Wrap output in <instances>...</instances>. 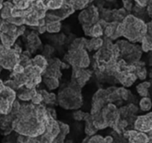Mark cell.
Instances as JSON below:
<instances>
[{"label": "cell", "mask_w": 152, "mask_h": 143, "mask_svg": "<svg viewBox=\"0 0 152 143\" xmlns=\"http://www.w3.org/2000/svg\"><path fill=\"white\" fill-rule=\"evenodd\" d=\"M2 8V4H0V9H1V8Z\"/></svg>", "instance_id": "6"}, {"label": "cell", "mask_w": 152, "mask_h": 143, "mask_svg": "<svg viewBox=\"0 0 152 143\" xmlns=\"http://www.w3.org/2000/svg\"><path fill=\"white\" fill-rule=\"evenodd\" d=\"M137 1L141 6H145L149 2V0H137Z\"/></svg>", "instance_id": "4"}, {"label": "cell", "mask_w": 152, "mask_h": 143, "mask_svg": "<svg viewBox=\"0 0 152 143\" xmlns=\"http://www.w3.org/2000/svg\"><path fill=\"white\" fill-rule=\"evenodd\" d=\"M4 89H5V87L3 86L2 83L0 81V94H1V93H2V91H3Z\"/></svg>", "instance_id": "5"}, {"label": "cell", "mask_w": 152, "mask_h": 143, "mask_svg": "<svg viewBox=\"0 0 152 143\" xmlns=\"http://www.w3.org/2000/svg\"><path fill=\"white\" fill-rule=\"evenodd\" d=\"M2 2V0H0V4H1V2Z\"/></svg>", "instance_id": "7"}, {"label": "cell", "mask_w": 152, "mask_h": 143, "mask_svg": "<svg viewBox=\"0 0 152 143\" xmlns=\"http://www.w3.org/2000/svg\"><path fill=\"white\" fill-rule=\"evenodd\" d=\"M131 141L132 143H148V137L145 134L142 133L137 132H131Z\"/></svg>", "instance_id": "1"}, {"label": "cell", "mask_w": 152, "mask_h": 143, "mask_svg": "<svg viewBox=\"0 0 152 143\" xmlns=\"http://www.w3.org/2000/svg\"><path fill=\"white\" fill-rule=\"evenodd\" d=\"M140 107L141 109L144 111H147L151 108V101L148 98H144L141 100L140 102Z\"/></svg>", "instance_id": "3"}, {"label": "cell", "mask_w": 152, "mask_h": 143, "mask_svg": "<svg viewBox=\"0 0 152 143\" xmlns=\"http://www.w3.org/2000/svg\"><path fill=\"white\" fill-rule=\"evenodd\" d=\"M143 49L145 51L151 50L152 49V34L145 36L143 39Z\"/></svg>", "instance_id": "2"}]
</instances>
